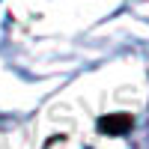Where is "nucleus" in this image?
Masks as SVG:
<instances>
[{"instance_id": "f257e3e1", "label": "nucleus", "mask_w": 149, "mask_h": 149, "mask_svg": "<svg viewBox=\"0 0 149 149\" xmlns=\"http://www.w3.org/2000/svg\"><path fill=\"white\" fill-rule=\"evenodd\" d=\"M98 128L107 131V134H119V131L131 128V119H128V116H104V122H102Z\"/></svg>"}]
</instances>
